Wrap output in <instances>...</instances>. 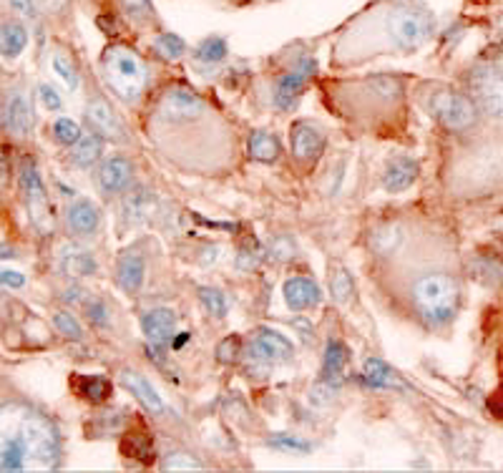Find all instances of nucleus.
Segmentation results:
<instances>
[{"mask_svg": "<svg viewBox=\"0 0 503 473\" xmlns=\"http://www.w3.org/2000/svg\"><path fill=\"white\" fill-rule=\"evenodd\" d=\"M435 18L433 13L420 5V3H410L403 0L398 3L388 15V33H391L392 43L403 51H413L433 36Z\"/></svg>", "mask_w": 503, "mask_h": 473, "instance_id": "1", "label": "nucleus"}, {"mask_svg": "<svg viewBox=\"0 0 503 473\" xmlns=\"http://www.w3.org/2000/svg\"><path fill=\"white\" fill-rule=\"evenodd\" d=\"M413 303L425 320L441 325L450 320V315L458 307V285L448 275H428L416 282Z\"/></svg>", "mask_w": 503, "mask_h": 473, "instance_id": "2", "label": "nucleus"}, {"mask_svg": "<svg viewBox=\"0 0 503 473\" xmlns=\"http://www.w3.org/2000/svg\"><path fill=\"white\" fill-rule=\"evenodd\" d=\"M103 73H106L109 86L126 101L139 98L144 81H146V71H144L141 58L126 46H111L103 54Z\"/></svg>", "mask_w": 503, "mask_h": 473, "instance_id": "3", "label": "nucleus"}, {"mask_svg": "<svg viewBox=\"0 0 503 473\" xmlns=\"http://www.w3.org/2000/svg\"><path fill=\"white\" fill-rule=\"evenodd\" d=\"M458 179L468 189H489L503 181V149L483 146L471 156H466L458 167Z\"/></svg>", "mask_w": 503, "mask_h": 473, "instance_id": "4", "label": "nucleus"}, {"mask_svg": "<svg viewBox=\"0 0 503 473\" xmlns=\"http://www.w3.org/2000/svg\"><path fill=\"white\" fill-rule=\"evenodd\" d=\"M431 113L450 131H463L475 121L474 101L456 91H441L431 98Z\"/></svg>", "mask_w": 503, "mask_h": 473, "instance_id": "5", "label": "nucleus"}, {"mask_svg": "<svg viewBox=\"0 0 503 473\" xmlns=\"http://www.w3.org/2000/svg\"><path fill=\"white\" fill-rule=\"evenodd\" d=\"M471 86L486 112L503 116V58L489 61L481 69H475Z\"/></svg>", "mask_w": 503, "mask_h": 473, "instance_id": "6", "label": "nucleus"}, {"mask_svg": "<svg viewBox=\"0 0 503 473\" xmlns=\"http://www.w3.org/2000/svg\"><path fill=\"white\" fill-rule=\"evenodd\" d=\"M204 112V101L194 94L192 88L184 86H174L159 101V116L164 121H192L199 113Z\"/></svg>", "mask_w": 503, "mask_h": 473, "instance_id": "7", "label": "nucleus"}, {"mask_svg": "<svg viewBox=\"0 0 503 473\" xmlns=\"http://www.w3.org/2000/svg\"><path fill=\"white\" fill-rule=\"evenodd\" d=\"M21 187H23V195H26V202H29L30 217L38 229L48 232L51 229V209H48V195H45V187H43L41 177L33 164H23V171H21Z\"/></svg>", "mask_w": 503, "mask_h": 473, "instance_id": "8", "label": "nucleus"}, {"mask_svg": "<svg viewBox=\"0 0 503 473\" xmlns=\"http://www.w3.org/2000/svg\"><path fill=\"white\" fill-rule=\"evenodd\" d=\"M0 124L13 137H29L30 126H33V116H30L29 101H26V96L21 91H11L5 96L3 109H0Z\"/></svg>", "mask_w": 503, "mask_h": 473, "instance_id": "9", "label": "nucleus"}, {"mask_svg": "<svg viewBox=\"0 0 503 473\" xmlns=\"http://www.w3.org/2000/svg\"><path fill=\"white\" fill-rule=\"evenodd\" d=\"M293 152L302 162H315L325 152V134L317 126L300 121L293 126Z\"/></svg>", "mask_w": 503, "mask_h": 473, "instance_id": "10", "label": "nucleus"}, {"mask_svg": "<svg viewBox=\"0 0 503 473\" xmlns=\"http://www.w3.org/2000/svg\"><path fill=\"white\" fill-rule=\"evenodd\" d=\"M86 116H88V124L94 126L96 134L106 137V139H124V126L116 119V113L111 112V106H109L106 101L94 98V101L88 104V113H86Z\"/></svg>", "mask_w": 503, "mask_h": 473, "instance_id": "11", "label": "nucleus"}, {"mask_svg": "<svg viewBox=\"0 0 503 473\" xmlns=\"http://www.w3.org/2000/svg\"><path fill=\"white\" fill-rule=\"evenodd\" d=\"M141 328H144V335L154 343V345H164L174 337V330H177V318L174 312L167 310V307H159V310H152L144 315L141 320Z\"/></svg>", "mask_w": 503, "mask_h": 473, "instance_id": "12", "label": "nucleus"}, {"mask_svg": "<svg viewBox=\"0 0 503 473\" xmlns=\"http://www.w3.org/2000/svg\"><path fill=\"white\" fill-rule=\"evenodd\" d=\"M284 303L290 310H309L320 303V287L308 278H293L284 282Z\"/></svg>", "mask_w": 503, "mask_h": 473, "instance_id": "13", "label": "nucleus"}, {"mask_svg": "<svg viewBox=\"0 0 503 473\" xmlns=\"http://www.w3.org/2000/svg\"><path fill=\"white\" fill-rule=\"evenodd\" d=\"M144 275H146V262L141 254H134V252H126L116 265V279H119L121 290L128 295L139 293L141 285H144Z\"/></svg>", "mask_w": 503, "mask_h": 473, "instance_id": "14", "label": "nucleus"}, {"mask_svg": "<svg viewBox=\"0 0 503 473\" xmlns=\"http://www.w3.org/2000/svg\"><path fill=\"white\" fill-rule=\"evenodd\" d=\"M131 181V164L126 159H109L98 169V187L109 195L124 192Z\"/></svg>", "mask_w": 503, "mask_h": 473, "instance_id": "15", "label": "nucleus"}, {"mask_svg": "<svg viewBox=\"0 0 503 473\" xmlns=\"http://www.w3.org/2000/svg\"><path fill=\"white\" fill-rule=\"evenodd\" d=\"M121 383L139 398V403L144 405L146 411H152V413H164L167 405H164L161 395L156 393L154 386H152L146 378L139 376V373H131V370H124V373H121Z\"/></svg>", "mask_w": 503, "mask_h": 473, "instance_id": "16", "label": "nucleus"}, {"mask_svg": "<svg viewBox=\"0 0 503 473\" xmlns=\"http://www.w3.org/2000/svg\"><path fill=\"white\" fill-rule=\"evenodd\" d=\"M312 71H315V63L305 61L302 69L293 71V73H287V76L282 79L280 86H277V94H275V104H277L280 109H290V106H293V101L297 98V94L302 91V86H305V81H308V76Z\"/></svg>", "mask_w": 503, "mask_h": 473, "instance_id": "17", "label": "nucleus"}, {"mask_svg": "<svg viewBox=\"0 0 503 473\" xmlns=\"http://www.w3.org/2000/svg\"><path fill=\"white\" fill-rule=\"evenodd\" d=\"M101 222V214H98L96 204H91L88 199H78L73 202L69 209V227L76 235H94Z\"/></svg>", "mask_w": 503, "mask_h": 473, "instance_id": "18", "label": "nucleus"}, {"mask_svg": "<svg viewBox=\"0 0 503 473\" xmlns=\"http://www.w3.org/2000/svg\"><path fill=\"white\" fill-rule=\"evenodd\" d=\"M416 177H418V164L413 159L400 156V159L391 162V167H388L385 177H383V187L388 192H403V189H408L416 181Z\"/></svg>", "mask_w": 503, "mask_h": 473, "instance_id": "19", "label": "nucleus"}, {"mask_svg": "<svg viewBox=\"0 0 503 473\" xmlns=\"http://www.w3.org/2000/svg\"><path fill=\"white\" fill-rule=\"evenodd\" d=\"M61 270L70 278H86L96 272V260L84 247H66L61 254Z\"/></svg>", "mask_w": 503, "mask_h": 473, "instance_id": "20", "label": "nucleus"}, {"mask_svg": "<svg viewBox=\"0 0 503 473\" xmlns=\"http://www.w3.org/2000/svg\"><path fill=\"white\" fill-rule=\"evenodd\" d=\"M254 348L260 350L265 358H269V361H284V358L293 355V343L284 335L277 333V330H267V328L257 333Z\"/></svg>", "mask_w": 503, "mask_h": 473, "instance_id": "21", "label": "nucleus"}, {"mask_svg": "<svg viewBox=\"0 0 503 473\" xmlns=\"http://www.w3.org/2000/svg\"><path fill=\"white\" fill-rule=\"evenodd\" d=\"M154 212V199L146 189H134L128 192L124 199V217L126 222L139 224L144 220H149V214Z\"/></svg>", "mask_w": 503, "mask_h": 473, "instance_id": "22", "label": "nucleus"}, {"mask_svg": "<svg viewBox=\"0 0 503 473\" xmlns=\"http://www.w3.org/2000/svg\"><path fill=\"white\" fill-rule=\"evenodd\" d=\"M348 362H350V353L340 340L327 343L325 362H322V376H325V380H340L342 373H345V368H348Z\"/></svg>", "mask_w": 503, "mask_h": 473, "instance_id": "23", "label": "nucleus"}, {"mask_svg": "<svg viewBox=\"0 0 503 473\" xmlns=\"http://www.w3.org/2000/svg\"><path fill=\"white\" fill-rule=\"evenodd\" d=\"M29 43V30L21 23H3L0 26V54L5 58H15L23 54Z\"/></svg>", "mask_w": 503, "mask_h": 473, "instance_id": "24", "label": "nucleus"}, {"mask_svg": "<svg viewBox=\"0 0 503 473\" xmlns=\"http://www.w3.org/2000/svg\"><path fill=\"white\" fill-rule=\"evenodd\" d=\"M101 154H103V139H101V134H86L81 139L73 144V162L78 164V167H91V164H96L98 159H101Z\"/></svg>", "mask_w": 503, "mask_h": 473, "instance_id": "25", "label": "nucleus"}, {"mask_svg": "<svg viewBox=\"0 0 503 473\" xmlns=\"http://www.w3.org/2000/svg\"><path fill=\"white\" fill-rule=\"evenodd\" d=\"M363 376H365V380L370 383V386H377V388H403V383L398 380V376L392 373V370L388 368V365H385V362L377 361V358H370V361H365Z\"/></svg>", "mask_w": 503, "mask_h": 473, "instance_id": "26", "label": "nucleus"}, {"mask_svg": "<svg viewBox=\"0 0 503 473\" xmlns=\"http://www.w3.org/2000/svg\"><path fill=\"white\" fill-rule=\"evenodd\" d=\"M250 154L252 159L269 164V162H275L280 156V141H277V137L267 134V131H254L250 137Z\"/></svg>", "mask_w": 503, "mask_h": 473, "instance_id": "27", "label": "nucleus"}, {"mask_svg": "<svg viewBox=\"0 0 503 473\" xmlns=\"http://www.w3.org/2000/svg\"><path fill=\"white\" fill-rule=\"evenodd\" d=\"M76 390H78L84 398L98 403V401H106V398L111 395V383L101 376H81L76 380Z\"/></svg>", "mask_w": 503, "mask_h": 473, "instance_id": "28", "label": "nucleus"}, {"mask_svg": "<svg viewBox=\"0 0 503 473\" xmlns=\"http://www.w3.org/2000/svg\"><path fill=\"white\" fill-rule=\"evenodd\" d=\"M121 448H124L126 456H134V459L144 461V463L154 461V444H152V438L144 436V433H131L124 444H121Z\"/></svg>", "mask_w": 503, "mask_h": 473, "instance_id": "29", "label": "nucleus"}, {"mask_svg": "<svg viewBox=\"0 0 503 473\" xmlns=\"http://www.w3.org/2000/svg\"><path fill=\"white\" fill-rule=\"evenodd\" d=\"M119 3H121L124 13L131 21H136V23H144V21L154 18V3L152 0H119Z\"/></svg>", "mask_w": 503, "mask_h": 473, "instance_id": "30", "label": "nucleus"}, {"mask_svg": "<svg viewBox=\"0 0 503 473\" xmlns=\"http://www.w3.org/2000/svg\"><path fill=\"white\" fill-rule=\"evenodd\" d=\"M224 56H227V43L222 38H207L196 48V58L204 63H219Z\"/></svg>", "mask_w": 503, "mask_h": 473, "instance_id": "31", "label": "nucleus"}, {"mask_svg": "<svg viewBox=\"0 0 503 473\" xmlns=\"http://www.w3.org/2000/svg\"><path fill=\"white\" fill-rule=\"evenodd\" d=\"M199 300H202V305L207 307L211 315H217V318H224L227 310H229L227 297H224L219 290H211V287H202V290H199Z\"/></svg>", "mask_w": 503, "mask_h": 473, "instance_id": "32", "label": "nucleus"}, {"mask_svg": "<svg viewBox=\"0 0 503 473\" xmlns=\"http://www.w3.org/2000/svg\"><path fill=\"white\" fill-rule=\"evenodd\" d=\"M398 242H400V232H398V227H383V229H377L375 235H373V247L377 252H383V254H388L398 247Z\"/></svg>", "mask_w": 503, "mask_h": 473, "instance_id": "33", "label": "nucleus"}, {"mask_svg": "<svg viewBox=\"0 0 503 473\" xmlns=\"http://www.w3.org/2000/svg\"><path fill=\"white\" fill-rule=\"evenodd\" d=\"M184 48H186L184 41L179 36H174V33H164V36L156 38V51L164 58H179L184 54Z\"/></svg>", "mask_w": 503, "mask_h": 473, "instance_id": "34", "label": "nucleus"}, {"mask_svg": "<svg viewBox=\"0 0 503 473\" xmlns=\"http://www.w3.org/2000/svg\"><path fill=\"white\" fill-rule=\"evenodd\" d=\"M54 71H56L58 79L69 86V88H76V86H78V73H76V66H73L69 58L63 56V54H56V56H54Z\"/></svg>", "mask_w": 503, "mask_h": 473, "instance_id": "35", "label": "nucleus"}, {"mask_svg": "<svg viewBox=\"0 0 503 473\" xmlns=\"http://www.w3.org/2000/svg\"><path fill=\"white\" fill-rule=\"evenodd\" d=\"M164 471H202V463L189 453H171L164 461Z\"/></svg>", "mask_w": 503, "mask_h": 473, "instance_id": "36", "label": "nucleus"}, {"mask_svg": "<svg viewBox=\"0 0 503 473\" xmlns=\"http://www.w3.org/2000/svg\"><path fill=\"white\" fill-rule=\"evenodd\" d=\"M54 134H56V139L61 141V144H66V146H70V144H76V141L81 139V129H78L76 121H70V119H58L56 126H54Z\"/></svg>", "mask_w": 503, "mask_h": 473, "instance_id": "37", "label": "nucleus"}, {"mask_svg": "<svg viewBox=\"0 0 503 473\" xmlns=\"http://www.w3.org/2000/svg\"><path fill=\"white\" fill-rule=\"evenodd\" d=\"M54 322H56L58 330L66 335V337H70V340H81V337H84L81 325H78V320H76L70 312H58L56 318H54Z\"/></svg>", "mask_w": 503, "mask_h": 473, "instance_id": "38", "label": "nucleus"}, {"mask_svg": "<svg viewBox=\"0 0 503 473\" xmlns=\"http://www.w3.org/2000/svg\"><path fill=\"white\" fill-rule=\"evenodd\" d=\"M333 295H335L340 303L350 300V295H352V278H350L345 270H337L335 275H333Z\"/></svg>", "mask_w": 503, "mask_h": 473, "instance_id": "39", "label": "nucleus"}, {"mask_svg": "<svg viewBox=\"0 0 503 473\" xmlns=\"http://www.w3.org/2000/svg\"><path fill=\"white\" fill-rule=\"evenodd\" d=\"M239 355V337H224L222 343H219V348H217V358L219 362H235Z\"/></svg>", "mask_w": 503, "mask_h": 473, "instance_id": "40", "label": "nucleus"}, {"mask_svg": "<svg viewBox=\"0 0 503 473\" xmlns=\"http://www.w3.org/2000/svg\"><path fill=\"white\" fill-rule=\"evenodd\" d=\"M373 86L377 88V94L385 98L395 96L398 91H400V84H398V79H391V76H377L373 79Z\"/></svg>", "mask_w": 503, "mask_h": 473, "instance_id": "41", "label": "nucleus"}, {"mask_svg": "<svg viewBox=\"0 0 503 473\" xmlns=\"http://www.w3.org/2000/svg\"><path fill=\"white\" fill-rule=\"evenodd\" d=\"M38 96H41L43 106H45L48 112H58V109H61V96L56 94V88L41 86V88H38Z\"/></svg>", "mask_w": 503, "mask_h": 473, "instance_id": "42", "label": "nucleus"}, {"mask_svg": "<svg viewBox=\"0 0 503 473\" xmlns=\"http://www.w3.org/2000/svg\"><path fill=\"white\" fill-rule=\"evenodd\" d=\"M272 445H277V448H290V451H309V444H305V441H300V438H290V436H277L275 441H272Z\"/></svg>", "mask_w": 503, "mask_h": 473, "instance_id": "43", "label": "nucleus"}, {"mask_svg": "<svg viewBox=\"0 0 503 473\" xmlns=\"http://www.w3.org/2000/svg\"><path fill=\"white\" fill-rule=\"evenodd\" d=\"M0 282L8 285V287H23V275L21 272H13V270H0Z\"/></svg>", "mask_w": 503, "mask_h": 473, "instance_id": "44", "label": "nucleus"}, {"mask_svg": "<svg viewBox=\"0 0 503 473\" xmlns=\"http://www.w3.org/2000/svg\"><path fill=\"white\" fill-rule=\"evenodd\" d=\"M88 318L96 322V325H106V307L101 303H91L88 305Z\"/></svg>", "mask_w": 503, "mask_h": 473, "instance_id": "45", "label": "nucleus"}, {"mask_svg": "<svg viewBox=\"0 0 503 473\" xmlns=\"http://www.w3.org/2000/svg\"><path fill=\"white\" fill-rule=\"evenodd\" d=\"M11 5H13L18 13L36 15V5H33V0H11Z\"/></svg>", "mask_w": 503, "mask_h": 473, "instance_id": "46", "label": "nucleus"}, {"mask_svg": "<svg viewBox=\"0 0 503 473\" xmlns=\"http://www.w3.org/2000/svg\"><path fill=\"white\" fill-rule=\"evenodd\" d=\"M0 257H3V260L13 257V250H5V247H0Z\"/></svg>", "mask_w": 503, "mask_h": 473, "instance_id": "47", "label": "nucleus"}]
</instances>
